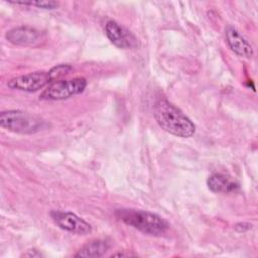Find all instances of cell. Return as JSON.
<instances>
[{"label":"cell","mask_w":258,"mask_h":258,"mask_svg":"<svg viewBox=\"0 0 258 258\" xmlns=\"http://www.w3.org/2000/svg\"><path fill=\"white\" fill-rule=\"evenodd\" d=\"M250 228H251V225L247 224V223H239V224H236V226H235V229L238 232H245V231L249 230Z\"/></svg>","instance_id":"14"},{"label":"cell","mask_w":258,"mask_h":258,"mask_svg":"<svg viewBox=\"0 0 258 258\" xmlns=\"http://www.w3.org/2000/svg\"><path fill=\"white\" fill-rule=\"evenodd\" d=\"M23 256H25V257H41L42 254L40 252H38L36 249H30L25 254H23Z\"/></svg>","instance_id":"15"},{"label":"cell","mask_w":258,"mask_h":258,"mask_svg":"<svg viewBox=\"0 0 258 258\" xmlns=\"http://www.w3.org/2000/svg\"><path fill=\"white\" fill-rule=\"evenodd\" d=\"M9 2L17 5L35 6L41 9H55L58 6V3L55 1H9Z\"/></svg>","instance_id":"13"},{"label":"cell","mask_w":258,"mask_h":258,"mask_svg":"<svg viewBox=\"0 0 258 258\" xmlns=\"http://www.w3.org/2000/svg\"><path fill=\"white\" fill-rule=\"evenodd\" d=\"M110 248V244L106 240H94L84 245L75 257H101Z\"/></svg>","instance_id":"11"},{"label":"cell","mask_w":258,"mask_h":258,"mask_svg":"<svg viewBox=\"0 0 258 258\" xmlns=\"http://www.w3.org/2000/svg\"><path fill=\"white\" fill-rule=\"evenodd\" d=\"M87 87L85 78H74L70 80H60L50 83L40 94L41 100H64L84 92Z\"/></svg>","instance_id":"4"},{"label":"cell","mask_w":258,"mask_h":258,"mask_svg":"<svg viewBox=\"0 0 258 258\" xmlns=\"http://www.w3.org/2000/svg\"><path fill=\"white\" fill-rule=\"evenodd\" d=\"M50 83L51 80L48 72H34L18 76L9 80L7 86L12 90H19L31 93L44 88Z\"/></svg>","instance_id":"5"},{"label":"cell","mask_w":258,"mask_h":258,"mask_svg":"<svg viewBox=\"0 0 258 258\" xmlns=\"http://www.w3.org/2000/svg\"><path fill=\"white\" fill-rule=\"evenodd\" d=\"M0 125L13 133L32 134L42 130L46 123L33 114L19 110H9L0 114Z\"/></svg>","instance_id":"3"},{"label":"cell","mask_w":258,"mask_h":258,"mask_svg":"<svg viewBox=\"0 0 258 258\" xmlns=\"http://www.w3.org/2000/svg\"><path fill=\"white\" fill-rule=\"evenodd\" d=\"M208 186L214 192H233L239 188L238 183L232 181L226 175L214 173L208 178Z\"/></svg>","instance_id":"10"},{"label":"cell","mask_w":258,"mask_h":258,"mask_svg":"<svg viewBox=\"0 0 258 258\" xmlns=\"http://www.w3.org/2000/svg\"><path fill=\"white\" fill-rule=\"evenodd\" d=\"M5 37L15 45H33L40 41L42 33L29 26H19L7 31Z\"/></svg>","instance_id":"8"},{"label":"cell","mask_w":258,"mask_h":258,"mask_svg":"<svg viewBox=\"0 0 258 258\" xmlns=\"http://www.w3.org/2000/svg\"><path fill=\"white\" fill-rule=\"evenodd\" d=\"M153 115L158 125L172 135L188 138L195 134L196 126L191 120L167 100L160 99L155 102Z\"/></svg>","instance_id":"1"},{"label":"cell","mask_w":258,"mask_h":258,"mask_svg":"<svg viewBox=\"0 0 258 258\" xmlns=\"http://www.w3.org/2000/svg\"><path fill=\"white\" fill-rule=\"evenodd\" d=\"M226 41L229 47L239 56L250 58L253 55V48L247 39L232 26H228L225 30Z\"/></svg>","instance_id":"9"},{"label":"cell","mask_w":258,"mask_h":258,"mask_svg":"<svg viewBox=\"0 0 258 258\" xmlns=\"http://www.w3.org/2000/svg\"><path fill=\"white\" fill-rule=\"evenodd\" d=\"M105 32L109 40L119 48L128 49L137 46L136 37L116 21L109 20L105 25Z\"/></svg>","instance_id":"7"},{"label":"cell","mask_w":258,"mask_h":258,"mask_svg":"<svg viewBox=\"0 0 258 258\" xmlns=\"http://www.w3.org/2000/svg\"><path fill=\"white\" fill-rule=\"evenodd\" d=\"M115 216L123 223L147 235L160 236L169 229V224L166 220L146 211L120 209L115 212Z\"/></svg>","instance_id":"2"},{"label":"cell","mask_w":258,"mask_h":258,"mask_svg":"<svg viewBox=\"0 0 258 258\" xmlns=\"http://www.w3.org/2000/svg\"><path fill=\"white\" fill-rule=\"evenodd\" d=\"M72 70H73V68H72V66H70V64H63V63H61V64H58V66L53 67L52 69H50V70L48 71V75H49V77H50L51 83L57 81L58 79H60V78H62V77H64V76H67Z\"/></svg>","instance_id":"12"},{"label":"cell","mask_w":258,"mask_h":258,"mask_svg":"<svg viewBox=\"0 0 258 258\" xmlns=\"http://www.w3.org/2000/svg\"><path fill=\"white\" fill-rule=\"evenodd\" d=\"M50 216L57 227L67 232L77 235H87L92 232L91 225L74 213L52 211Z\"/></svg>","instance_id":"6"}]
</instances>
